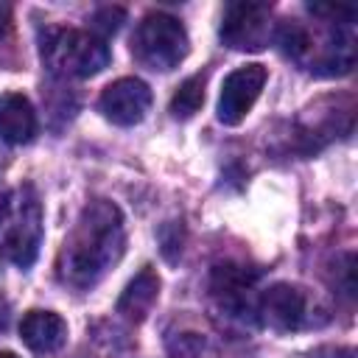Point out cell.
I'll return each mask as SVG.
<instances>
[{
  "label": "cell",
  "instance_id": "277c9868",
  "mask_svg": "<svg viewBox=\"0 0 358 358\" xmlns=\"http://www.w3.org/2000/svg\"><path fill=\"white\" fill-rule=\"evenodd\" d=\"M131 53L148 70H173L187 56V31L171 14H145L131 36Z\"/></svg>",
  "mask_w": 358,
  "mask_h": 358
},
{
  "label": "cell",
  "instance_id": "6da1fadb",
  "mask_svg": "<svg viewBox=\"0 0 358 358\" xmlns=\"http://www.w3.org/2000/svg\"><path fill=\"white\" fill-rule=\"evenodd\" d=\"M120 252H123L120 210L106 199H95L81 210L73 232L62 246V257H59L62 277L78 288L92 285L117 263Z\"/></svg>",
  "mask_w": 358,
  "mask_h": 358
},
{
  "label": "cell",
  "instance_id": "5bb4252c",
  "mask_svg": "<svg viewBox=\"0 0 358 358\" xmlns=\"http://www.w3.org/2000/svg\"><path fill=\"white\" fill-rule=\"evenodd\" d=\"M123 20H126V11H123V8H117V6L98 8V11L92 14V34L103 39V36L115 34V31L123 25Z\"/></svg>",
  "mask_w": 358,
  "mask_h": 358
},
{
  "label": "cell",
  "instance_id": "8fae6325",
  "mask_svg": "<svg viewBox=\"0 0 358 358\" xmlns=\"http://www.w3.org/2000/svg\"><path fill=\"white\" fill-rule=\"evenodd\" d=\"M157 294H159V277L151 268H143L120 294L117 313H123L126 319H143L157 302Z\"/></svg>",
  "mask_w": 358,
  "mask_h": 358
},
{
  "label": "cell",
  "instance_id": "9c48e42d",
  "mask_svg": "<svg viewBox=\"0 0 358 358\" xmlns=\"http://www.w3.org/2000/svg\"><path fill=\"white\" fill-rule=\"evenodd\" d=\"M22 344L39 355L56 352L67 341V322L53 310H28L20 322Z\"/></svg>",
  "mask_w": 358,
  "mask_h": 358
},
{
  "label": "cell",
  "instance_id": "30bf717a",
  "mask_svg": "<svg viewBox=\"0 0 358 358\" xmlns=\"http://www.w3.org/2000/svg\"><path fill=\"white\" fill-rule=\"evenodd\" d=\"M36 134V112L22 92H6L0 98V140L22 145Z\"/></svg>",
  "mask_w": 358,
  "mask_h": 358
},
{
  "label": "cell",
  "instance_id": "7c38bea8",
  "mask_svg": "<svg viewBox=\"0 0 358 358\" xmlns=\"http://www.w3.org/2000/svg\"><path fill=\"white\" fill-rule=\"evenodd\" d=\"M204 103V76H190L179 84V90L171 98V115L173 117H193Z\"/></svg>",
  "mask_w": 358,
  "mask_h": 358
},
{
  "label": "cell",
  "instance_id": "5b68a950",
  "mask_svg": "<svg viewBox=\"0 0 358 358\" xmlns=\"http://www.w3.org/2000/svg\"><path fill=\"white\" fill-rule=\"evenodd\" d=\"M271 8L263 3H229L221 20V39L232 50H260L271 36Z\"/></svg>",
  "mask_w": 358,
  "mask_h": 358
},
{
  "label": "cell",
  "instance_id": "9a60e30c",
  "mask_svg": "<svg viewBox=\"0 0 358 358\" xmlns=\"http://www.w3.org/2000/svg\"><path fill=\"white\" fill-rule=\"evenodd\" d=\"M8 20H11V11H8V6L6 3H0V36L6 34V28H8Z\"/></svg>",
  "mask_w": 358,
  "mask_h": 358
},
{
  "label": "cell",
  "instance_id": "3957f363",
  "mask_svg": "<svg viewBox=\"0 0 358 358\" xmlns=\"http://www.w3.org/2000/svg\"><path fill=\"white\" fill-rule=\"evenodd\" d=\"M45 64L67 78H90L109 64V45L78 28H59L50 31L42 42Z\"/></svg>",
  "mask_w": 358,
  "mask_h": 358
},
{
  "label": "cell",
  "instance_id": "52a82bcc",
  "mask_svg": "<svg viewBox=\"0 0 358 358\" xmlns=\"http://www.w3.org/2000/svg\"><path fill=\"white\" fill-rule=\"evenodd\" d=\"M151 106V90L140 78H117L101 92V112L115 126H134Z\"/></svg>",
  "mask_w": 358,
  "mask_h": 358
},
{
  "label": "cell",
  "instance_id": "7a4b0ae2",
  "mask_svg": "<svg viewBox=\"0 0 358 358\" xmlns=\"http://www.w3.org/2000/svg\"><path fill=\"white\" fill-rule=\"evenodd\" d=\"M0 238L20 268H28L36 260L42 243V204L31 187L8 193L0 204Z\"/></svg>",
  "mask_w": 358,
  "mask_h": 358
},
{
  "label": "cell",
  "instance_id": "ba28073f",
  "mask_svg": "<svg viewBox=\"0 0 358 358\" xmlns=\"http://www.w3.org/2000/svg\"><path fill=\"white\" fill-rule=\"evenodd\" d=\"M257 313L274 330H296L305 319V294L296 285L277 282L260 296Z\"/></svg>",
  "mask_w": 358,
  "mask_h": 358
},
{
  "label": "cell",
  "instance_id": "8992f818",
  "mask_svg": "<svg viewBox=\"0 0 358 358\" xmlns=\"http://www.w3.org/2000/svg\"><path fill=\"white\" fill-rule=\"evenodd\" d=\"M263 84H266V67L263 64H243V67L232 70L221 84L218 120L224 126H238L249 115L255 101L260 98Z\"/></svg>",
  "mask_w": 358,
  "mask_h": 358
},
{
  "label": "cell",
  "instance_id": "4fadbf2b",
  "mask_svg": "<svg viewBox=\"0 0 358 358\" xmlns=\"http://www.w3.org/2000/svg\"><path fill=\"white\" fill-rule=\"evenodd\" d=\"M277 42L282 45V50L294 59H299L308 48H310V39H308V31L299 25V22H282L280 31H277Z\"/></svg>",
  "mask_w": 358,
  "mask_h": 358
},
{
  "label": "cell",
  "instance_id": "2e32d148",
  "mask_svg": "<svg viewBox=\"0 0 358 358\" xmlns=\"http://www.w3.org/2000/svg\"><path fill=\"white\" fill-rule=\"evenodd\" d=\"M0 358H17L14 352H0Z\"/></svg>",
  "mask_w": 358,
  "mask_h": 358
}]
</instances>
